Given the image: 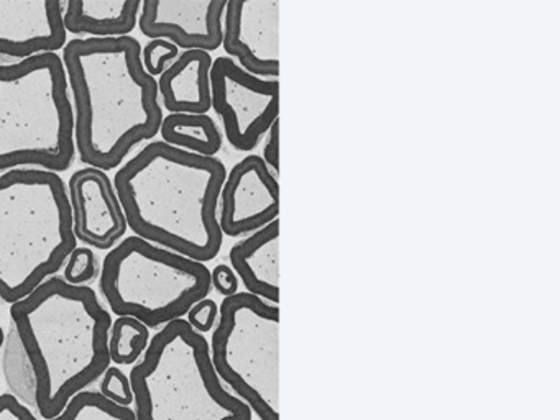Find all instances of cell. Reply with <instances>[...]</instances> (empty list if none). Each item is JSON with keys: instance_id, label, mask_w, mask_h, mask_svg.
Segmentation results:
<instances>
[{"instance_id": "cell-1", "label": "cell", "mask_w": 560, "mask_h": 420, "mask_svg": "<svg viewBox=\"0 0 560 420\" xmlns=\"http://www.w3.org/2000/svg\"><path fill=\"white\" fill-rule=\"evenodd\" d=\"M110 325L93 288L51 276L11 305L4 364L12 389L54 419L110 366Z\"/></svg>"}, {"instance_id": "cell-2", "label": "cell", "mask_w": 560, "mask_h": 420, "mask_svg": "<svg viewBox=\"0 0 560 420\" xmlns=\"http://www.w3.org/2000/svg\"><path fill=\"white\" fill-rule=\"evenodd\" d=\"M81 163L117 170L130 151L160 133L159 82L142 65L133 36L74 38L63 48Z\"/></svg>"}, {"instance_id": "cell-3", "label": "cell", "mask_w": 560, "mask_h": 420, "mask_svg": "<svg viewBox=\"0 0 560 420\" xmlns=\"http://www.w3.org/2000/svg\"><path fill=\"white\" fill-rule=\"evenodd\" d=\"M225 176L219 158L152 141L116 171L114 189L133 235L206 265L224 242L219 197Z\"/></svg>"}, {"instance_id": "cell-4", "label": "cell", "mask_w": 560, "mask_h": 420, "mask_svg": "<svg viewBox=\"0 0 560 420\" xmlns=\"http://www.w3.org/2000/svg\"><path fill=\"white\" fill-rule=\"evenodd\" d=\"M78 246L68 187L60 174H0V299L15 304L57 276Z\"/></svg>"}, {"instance_id": "cell-5", "label": "cell", "mask_w": 560, "mask_h": 420, "mask_svg": "<svg viewBox=\"0 0 560 420\" xmlns=\"http://www.w3.org/2000/svg\"><path fill=\"white\" fill-rule=\"evenodd\" d=\"M74 158V110L63 59L50 52L0 65V174H60Z\"/></svg>"}, {"instance_id": "cell-6", "label": "cell", "mask_w": 560, "mask_h": 420, "mask_svg": "<svg viewBox=\"0 0 560 420\" xmlns=\"http://www.w3.org/2000/svg\"><path fill=\"white\" fill-rule=\"evenodd\" d=\"M137 420H252V409L225 389L209 341L186 318L160 328L129 374Z\"/></svg>"}, {"instance_id": "cell-7", "label": "cell", "mask_w": 560, "mask_h": 420, "mask_svg": "<svg viewBox=\"0 0 560 420\" xmlns=\"http://www.w3.org/2000/svg\"><path fill=\"white\" fill-rule=\"evenodd\" d=\"M100 289L113 314L162 328L208 298L211 271L205 262L132 235L107 253Z\"/></svg>"}, {"instance_id": "cell-8", "label": "cell", "mask_w": 560, "mask_h": 420, "mask_svg": "<svg viewBox=\"0 0 560 420\" xmlns=\"http://www.w3.org/2000/svg\"><path fill=\"white\" fill-rule=\"evenodd\" d=\"M215 373L260 420H280V307L237 292L219 305Z\"/></svg>"}, {"instance_id": "cell-9", "label": "cell", "mask_w": 560, "mask_h": 420, "mask_svg": "<svg viewBox=\"0 0 560 420\" xmlns=\"http://www.w3.org/2000/svg\"><path fill=\"white\" fill-rule=\"evenodd\" d=\"M211 108L234 150H254L280 118V81L248 74L234 59L219 56L211 68Z\"/></svg>"}, {"instance_id": "cell-10", "label": "cell", "mask_w": 560, "mask_h": 420, "mask_svg": "<svg viewBox=\"0 0 560 420\" xmlns=\"http://www.w3.org/2000/svg\"><path fill=\"white\" fill-rule=\"evenodd\" d=\"M222 48L248 74L280 75V0H228Z\"/></svg>"}, {"instance_id": "cell-11", "label": "cell", "mask_w": 560, "mask_h": 420, "mask_svg": "<svg viewBox=\"0 0 560 420\" xmlns=\"http://www.w3.org/2000/svg\"><path fill=\"white\" fill-rule=\"evenodd\" d=\"M280 215V184L261 156L250 154L238 161L219 197L222 235L238 238L264 229Z\"/></svg>"}, {"instance_id": "cell-12", "label": "cell", "mask_w": 560, "mask_h": 420, "mask_svg": "<svg viewBox=\"0 0 560 420\" xmlns=\"http://www.w3.org/2000/svg\"><path fill=\"white\" fill-rule=\"evenodd\" d=\"M225 5L228 0H145L137 25L147 38L211 55L222 46Z\"/></svg>"}, {"instance_id": "cell-13", "label": "cell", "mask_w": 560, "mask_h": 420, "mask_svg": "<svg viewBox=\"0 0 560 420\" xmlns=\"http://www.w3.org/2000/svg\"><path fill=\"white\" fill-rule=\"evenodd\" d=\"M65 9V0H0V65L63 49Z\"/></svg>"}, {"instance_id": "cell-14", "label": "cell", "mask_w": 560, "mask_h": 420, "mask_svg": "<svg viewBox=\"0 0 560 420\" xmlns=\"http://www.w3.org/2000/svg\"><path fill=\"white\" fill-rule=\"evenodd\" d=\"M74 236L90 248L113 249L126 236L127 220L106 171L83 167L67 184Z\"/></svg>"}, {"instance_id": "cell-15", "label": "cell", "mask_w": 560, "mask_h": 420, "mask_svg": "<svg viewBox=\"0 0 560 420\" xmlns=\"http://www.w3.org/2000/svg\"><path fill=\"white\" fill-rule=\"evenodd\" d=\"M229 258L245 292L280 304V219L235 243Z\"/></svg>"}, {"instance_id": "cell-16", "label": "cell", "mask_w": 560, "mask_h": 420, "mask_svg": "<svg viewBox=\"0 0 560 420\" xmlns=\"http://www.w3.org/2000/svg\"><path fill=\"white\" fill-rule=\"evenodd\" d=\"M212 58L206 51H183L156 79L170 114L206 115L211 110Z\"/></svg>"}, {"instance_id": "cell-17", "label": "cell", "mask_w": 560, "mask_h": 420, "mask_svg": "<svg viewBox=\"0 0 560 420\" xmlns=\"http://www.w3.org/2000/svg\"><path fill=\"white\" fill-rule=\"evenodd\" d=\"M139 0H68L65 28L90 38L129 36L139 22Z\"/></svg>"}, {"instance_id": "cell-18", "label": "cell", "mask_w": 560, "mask_h": 420, "mask_svg": "<svg viewBox=\"0 0 560 420\" xmlns=\"http://www.w3.org/2000/svg\"><path fill=\"white\" fill-rule=\"evenodd\" d=\"M160 135L163 143L201 156L214 158L222 148L221 131L208 114H170L163 117Z\"/></svg>"}, {"instance_id": "cell-19", "label": "cell", "mask_w": 560, "mask_h": 420, "mask_svg": "<svg viewBox=\"0 0 560 420\" xmlns=\"http://www.w3.org/2000/svg\"><path fill=\"white\" fill-rule=\"evenodd\" d=\"M150 343V328L132 317H117L109 330L110 363L130 366L145 353Z\"/></svg>"}, {"instance_id": "cell-20", "label": "cell", "mask_w": 560, "mask_h": 420, "mask_svg": "<svg viewBox=\"0 0 560 420\" xmlns=\"http://www.w3.org/2000/svg\"><path fill=\"white\" fill-rule=\"evenodd\" d=\"M50 420H137L130 407L117 406L101 393L81 390Z\"/></svg>"}, {"instance_id": "cell-21", "label": "cell", "mask_w": 560, "mask_h": 420, "mask_svg": "<svg viewBox=\"0 0 560 420\" xmlns=\"http://www.w3.org/2000/svg\"><path fill=\"white\" fill-rule=\"evenodd\" d=\"M100 272V259L90 246H77L68 256L63 279L68 284L86 285Z\"/></svg>"}, {"instance_id": "cell-22", "label": "cell", "mask_w": 560, "mask_h": 420, "mask_svg": "<svg viewBox=\"0 0 560 420\" xmlns=\"http://www.w3.org/2000/svg\"><path fill=\"white\" fill-rule=\"evenodd\" d=\"M179 56V49L166 39H150L142 48V65L152 78H160Z\"/></svg>"}, {"instance_id": "cell-23", "label": "cell", "mask_w": 560, "mask_h": 420, "mask_svg": "<svg viewBox=\"0 0 560 420\" xmlns=\"http://www.w3.org/2000/svg\"><path fill=\"white\" fill-rule=\"evenodd\" d=\"M101 381V394L117 406L130 407L133 404L132 386L129 376L120 368L109 366Z\"/></svg>"}, {"instance_id": "cell-24", "label": "cell", "mask_w": 560, "mask_h": 420, "mask_svg": "<svg viewBox=\"0 0 560 420\" xmlns=\"http://www.w3.org/2000/svg\"><path fill=\"white\" fill-rule=\"evenodd\" d=\"M219 305L212 299H201L196 302L188 314H186V322L195 328L198 334H208L218 324Z\"/></svg>"}, {"instance_id": "cell-25", "label": "cell", "mask_w": 560, "mask_h": 420, "mask_svg": "<svg viewBox=\"0 0 560 420\" xmlns=\"http://www.w3.org/2000/svg\"><path fill=\"white\" fill-rule=\"evenodd\" d=\"M0 420H38V417L15 394H2L0 396Z\"/></svg>"}, {"instance_id": "cell-26", "label": "cell", "mask_w": 560, "mask_h": 420, "mask_svg": "<svg viewBox=\"0 0 560 420\" xmlns=\"http://www.w3.org/2000/svg\"><path fill=\"white\" fill-rule=\"evenodd\" d=\"M261 160L270 167L271 173L278 177V174H280V118H277L270 130L267 131Z\"/></svg>"}, {"instance_id": "cell-27", "label": "cell", "mask_w": 560, "mask_h": 420, "mask_svg": "<svg viewBox=\"0 0 560 420\" xmlns=\"http://www.w3.org/2000/svg\"><path fill=\"white\" fill-rule=\"evenodd\" d=\"M211 285L219 294L229 298V295L237 294L238 278L234 269L229 265H218L211 271Z\"/></svg>"}, {"instance_id": "cell-28", "label": "cell", "mask_w": 560, "mask_h": 420, "mask_svg": "<svg viewBox=\"0 0 560 420\" xmlns=\"http://www.w3.org/2000/svg\"><path fill=\"white\" fill-rule=\"evenodd\" d=\"M5 343V331L4 328H2V325H0V351H2V348H4Z\"/></svg>"}]
</instances>
